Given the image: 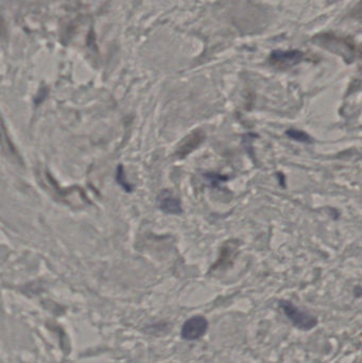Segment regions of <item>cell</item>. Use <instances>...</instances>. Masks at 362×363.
<instances>
[{"mask_svg": "<svg viewBox=\"0 0 362 363\" xmlns=\"http://www.w3.org/2000/svg\"><path fill=\"white\" fill-rule=\"evenodd\" d=\"M281 307L285 312V315L288 317V319L292 322L294 326H296L299 329L309 330L311 328H314L318 323L316 318L305 314L304 311H301L292 303L287 302V300H283V302H281Z\"/></svg>", "mask_w": 362, "mask_h": 363, "instance_id": "6da1fadb", "label": "cell"}, {"mask_svg": "<svg viewBox=\"0 0 362 363\" xmlns=\"http://www.w3.org/2000/svg\"><path fill=\"white\" fill-rule=\"evenodd\" d=\"M208 328V322L202 316H196L187 320L182 327V338L187 341H194L202 338Z\"/></svg>", "mask_w": 362, "mask_h": 363, "instance_id": "7a4b0ae2", "label": "cell"}, {"mask_svg": "<svg viewBox=\"0 0 362 363\" xmlns=\"http://www.w3.org/2000/svg\"><path fill=\"white\" fill-rule=\"evenodd\" d=\"M158 205L159 208L167 214L179 215L182 212L180 200L168 190L163 191L158 197Z\"/></svg>", "mask_w": 362, "mask_h": 363, "instance_id": "3957f363", "label": "cell"}, {"mask_svg": "<svg viewBox=\"0 0 362 363\" xmlns=\"http://www.w3.org/2000/svg\"><path fill=\"white\" fill-rule=\"evenodd\" d=\"M203 138V136L202 134L200 133V132H194L192 133L188 138H186V141L182 144V146L180 147L179 149V151L178 153L181 155V156H184L186 154H188L190 151H192V150L198 147V145L200 144V142L202 141Z\"/></svg>", "mask_w": 362, "mask_h": 363, "instance_id": "277c9868", "label": "cell"}, {"mask_svg": "<svg viewBox=\"0 0 362 363\" xmlns=\"http://www.w3.org/2000/svg\"><path fill=\"white\" fill-rule=\"evenodd\" d=\"M273 58H275L274 60H276V61H286V62H290V63H293L294 61H297L299 60V58H301V53L297 52V51H290V52H277V53H274L273 54Z\"/></svg>", "mask_w": 362, "mask_h": 363, "instance_id": "5b68a950", "label": "cell"}, {"mask_svg": "<svg viewBox=\"0 0 362 363\" xmlns=\"http://www.w3.org/2000/svg\"><path fill=\"white\" fill-rule=\"evenodd\" d=\"M287 134H288L290 137H292L293 139L301 141V142H309V137L305 133H303L301 131L289 130L288 132H287Z\"/></svg>", "mask_w": 362, "mask_h": 363, "instance_id": "8992f818", "label": "cell"}, {"mask_svg": "<svg viewBox=\"0 0 362 363\" xmlns=\"http://www.w3.org/2000/svg\"><path fill=\"white\" fill-rule=\"evenodd\" d=\"M118 181H119V183L122 185V186H124V187H126V189L128 190H130L131 188H130V187H129V185H128V182L126 181V179H124V175H123V172H122V167H120L119 169H118Z\"/></svg>", "mask_w": 362, "mask_h": 363, "instance_id": "52a82bcc", "label": "cell"}]
</instances>
